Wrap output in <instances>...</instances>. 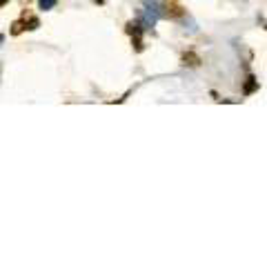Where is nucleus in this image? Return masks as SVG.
Here are the masks:
<instances>
[{
    "label": "nucleus",
    "mask_w": 267,
    "mask_h": 267,
    "mask_svg": "<svg viewBox=\"0 0 267 267\" xmlns=\"http://www.w3.org/2000/svg\"><path fill=\"white\" fill-rule=\"evenodd\" d=\"M38 27H40V20H38V18H27V29H38Z\"/></svg>",
    "instance_id": "nucleus-6"
},
{
    "label": "nucleus",
    "mask_w": 267,
    "mask_h": 267,
    "mask_svg": "<svg viewBox=\"0 0 267 267\" xmlns=\"http://www.w3.org/2000/svg\"><path fill=\"white\" fill-rule=\"evenodd\" d=\"M56 2H58V0H38V9H40V11H49V9L56 7Z\"/></svg>",
    "instance_id": "nucleus-5"
},
{
    "label": "nucleus",
    "mask_w": 267,
    "mask_h": 267,
    "mask_svg": "<svg viewBox=\"0 0 267 267\" xmlns=\"http://www.w3.org/2000/svg\"><path fill=\"white\" fill-rule=\"evenodd\" d=\"M7 2H9V0H0V9H2L4 4H7Z\"/></svg>",
    "instance_id": "nucleus-7"
},
{
    "label": "nucleus",
    "mask_w": 267,
    "mask_h": 267,
    "mask_svg": "<svg viewBox=\"0 0 267 267\" xmlns=\"http://www.w3.org/2000/svg\"><path fill=\"white\" fill-rule=\"evenodd\" d=\"M22 31H27V20H16L11 25V29H9V33H11V36H20Z\"/></svg>",
    "instance_id": "nucleus-4"
},
{
    "label": "nucleus",
    "mask_w": 267,
    "mask_h": 267,
    "mask_svg": "<svg viewBox=\"0 0 267 267\" xmlns=\"http://www.w3.org/2000/svg\"><path fill=\"white\" fill-rule=\"evenodd\" d=\"M183 65H187V67H198L200 65V58L196 54H194V51H187V54H183Z\"/></svg>",
    "instance_id": "nucleus-3"
},
{
    "label": "nucleus",
    "mask_w": 267,
    "mask_h": 267,
    "mask_svg": "<svg viewBox=\"0 0 267 267\" xmlns=\"http://www.w3.org/2000/svg\"><path fill=\"white\" fill-rule=\"evenodd\" d=\"M127 33L132 36L134 49L140 54V51H142V33H145V27H142L138 20H132V22H127Z\"/></svg>",
    "instance_id": "nucleus-1"
},
{
    "label": "nucleus",
    "mask_w": 267,
    "mask_h": 267,
    "mask_svg": "<svg viewBox=\"0 0 267 267\" xmlns=\"http://www.w3.org/2000/svg\"><path fill=\"white\" fill-rule=\"evenodd\" d=\"M2 42H4V36H2V33H0V45H2Z\"/></svg>",
    "instance_id": "nucleus-8"
},
{
    "label": "nucleus",
    "mask_w": 267,
    "mask_h": 267,
    "mask_svg": "<svg viewBox=\"0 0 267 267\" xmlns=\"http://www.w3.org/2000/svg\"><path fill=\"white\" fill-rule=\"evenodd\" d=\"M96 2H100V4H103V2H105V0H96Z\"/></svg>",
    "instance_id": "nucleus-9"
},
{
    "label": "nucleus",
    "mask_w": 267,
    "mask_h": 267,
    "mask_svg": "<svg viewBox=\"0 0 267 267\" xmlns=\"http://www.w3.org/2000/svg\"><path fill=\"white\" fill-rule=\"evenodd\" d=\"M256 89H259V80H256L254 76H247V80H245V89H243V94H245V96H250V94H254Z\"/></svg>",
    "instance_id": "nucleus-2"
}]
</instances>
